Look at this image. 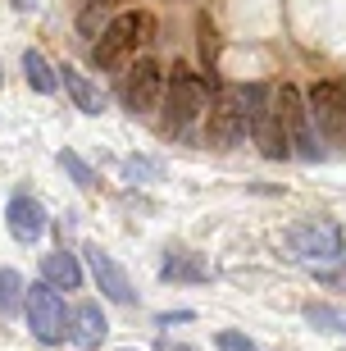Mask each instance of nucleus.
I'll list each match as a JSON object with an SVG mask.
<instances>
[{"label":"nucleus","mask_w":346,"mask_h":351,"mask_svg":"<svg viewBox=\"0 0 346 351\" xmlns=\"http://www.w3.org/2000/svg\"><path fill=\"white\" fill-rule=\"evenodd\" d=\"M41 0H14V10H37Z\"/></svg>","instance_id":"obj_23"},{"label":"nucleus","mask_w":346,"mask_h":351,"mask_svg":"<svg viewBox=\"0 0 346 351\" xmlns=\"http://www.w3.org/2000/svg\"><path fill=\"white\" fill-rule=\"evenodd\" d=\"M214 347H219V351H256V342L246 338V333H232V328H223V333H214Z\"/></svg>","instance_id":"obj_21"},{"label":"nucleus","mask_w":346,"mask_h":351,"mask_svg":"<svg viewBox=\"0 0 346 351\" xmlns=\"http://www.w3.org/2000/svg\"><path fill=\"white\" fill-rule=\"evenodd\" d=\"M173 283V278H187V283H201V278H210V269L201 261H192V256H169L164 261V269H160Z\"/></svg>","instance_id":"obj_18"},{"label":"nucleus","mask_w":346,"mask_h":351,"mask_svg":"<svg viewBox=\"0 0 346 351\" xmlns=\"http://www.w3.org/2000/svg\"><path fill=\"white\" fill-rule=\"evenodd\" d=\"M119 96H123V105H128L132 114H151L155 105H160V96H164V69L155 64V60H137L123 73V82H119Z\"/></svg>","instance_id":"obj_9"},{"label":"nucleus","mask_w":346,"mask_h":351,"mask_svg":"<svg viewBox=\"0 0 346 351\" xmlns=\"http://www.w3.org/2000/svg\"><path fill=\"white\" fill-rule=\"evenodd\" d=\"M164 351H196V347H187V342H164Z\"/></svg>","instance_id":"obj_24"},{"label":"nucleus","mask_w":346,"mask_h":351,"mask_svg":"<svg viewBox=\"0 0 346 351\" xmlns=\"http://www.w3.org/2000/svg\"><path fill=\"white\" fill-rule=\"evenodd\" d=\"M82 256H87V265H91V278H96V287H101L110 301H119V306H132V301H137V292H132V278L123 274V265H119L110 251L87 247Z\"/></svg>","instance_id":"obj_10"},{"label":"nucleus","mask_w":346,"mask_h":351,"mask_svg":"<svg viewBox=\"0 0 346 351\" xmlns=\"http://www.w3.org/2000/svg\"><path fill=\"white\" fill-rule=\"evenodd\" d=\"M155 37V19L146 10H123V14H114L110 23H105V32H101V41L91 46V60L101 69H110V64H119L123 55H132L137 46H146V41Z\"/></svg>","instance_id":"obj_2"},{"label":"nucleus","mask_w":346,"mask_h":351,"mask_svg":"<svg viewBox=\"0 0 346 351\" xmlns=\"http://www.w3.org/2000/svg\"><path fill=\"white\" fill-rule=\"evenodd\" d=\"M41 283H51L55 292H77V287H82V265H77V256H69L64 247L51 251V256H41Z\"/></svg>","instance_id":"obj_13"},{"label":"nucleus","mask_w":346,"mask_h":351,"mask_svg":"<svg viewBox=\"0 0 346 351\" xmlns=\"http://www.w3.org/2000/svg\"><path fill=\"white\" fill-rule=\"evenodd\" d=\"M23 315H27V328L32 338L55 347V342L69 338V311H64V297L55 292L51 283H27L23 287Z\"/></svg>","instance_id":"obj_4"},{"label":"nucleus","mask_w":346,"mask_h":351,"mask_svg":"<svg viewBox=\"0 0 346 351\" xmlns=\"http://www.w3.org/2000/svg\"><path fill=\"white\" fill-rule=\"evenodd\" d=\"M287 251H292L296 261H342L346 251V237L337 223H323V219H306V223H292L287 233H282Z\"/></svg>","instance_id":"obj_6"},{"label":"nucleus","mask_w":346,"mask_h":351,"mask_svg":"<svg viewBox=\"0 0 346 351\" xmlns=\"http://www.w3.org/2000/svg\"><path fill=\"white\" fill-rule=\"evenodd\" d=\"M69 333H73V342L82 351H96L105 342V333H110V324H105V311L96 306V301H82L73 315H69Z\"/></svg>","instance_id":"obj_12"},{"label":"nucleus","mask_w":346,"mask_h":351,"mask_svg":"<svg viewBox=\"0 0 346 351\" xmlns=\"http://www.w3.org/2000/svg\"><path fill=\"white\" fill-rule=\"evenodd\" d=\"M273 110H278V123H282V132H287V146H296V151H301L306 160H319V146H314V128H310L306 96H301L292 82L278 91Z\"/></svg>","instance_id":"obj_7"},{"label":"nucleus","mask_w":346,"mask_h":351,"mask_svg":"<svg viewBox=\"0 0 346 351\" xmlns=\"http://www.w3.org/2000/svg\"><path fill=\"white\" fill-rule=\"evenodd\" d=\"M119 351H132V347H119Z\"/></svg>","instance_id":"obj_25"},{"label":"nucleus","mask_w":346,"mask_h":351,"mask_svg":"<svg viewBox=\"0 0 346 351\" xmlns=\"http://www.w3.org/2000/svg\"><path fill=\"white\" fill-rule=\"evenodd\" d=\"M306 324L319 328V333H337V338H346V311H342V306H328V301H310V306H306Z\"/></svg>","instance_id":"obj_15"},{"label":"nucleus","mask_w":346,"mask_h":351,"mask_svg":"<svg viewBox=\"0 0 346 351\" xmlns=\"http://www.w3.org/2000/svg\"><path fill=\"white\" fill-rule=\"evenodd\" d=\"M242 105H246V132L256 137V146L269 160H287L292 146H287V132L278 123V110H273V91L264 82H251L242 87Z\"/></svg>","instance_id":"obj_3"},{"label":"nucleus","mask_w":346,"mask_h":351,"mask_svg":"<svg viewBox=\"0 0 346 351\" xmlns=\"http://www.w3.org/2000/svg\"><path fill=\"white\" fill-rule=\"evenodd\" d=\"M310 123H319V132H328L337 146H346V91L337 82H314L306 91Z\"/></svg>","instance_id":"obj_8"},{"label":"nucleus","mask_w":346,"mask_h":351,"mask_svg":"<svg viewBox=\"0 0 346 351\" xmlns=\"http://www.w3.org/2000/svg\"><path fill=\"white\" fill-rule=\"evenodd\" d=\"M60 169H64L69 178H73L77 187H82V192H91V187H96V173H91V165H87L82 156H77V151H69V146L60 151Z\"/></svg>","instance_id":"obj_19"},{"label":"nucleus","mask_w":346,"mask_h":351,"mask_svg":"<svg viewBox=\"0 0 346 351\" xmlns=\"http://www.w3.org/2000/svg\"><path fill=\"white\" fill-rule=\"evenodd\" d=\"M246 137V105L242 87H219L206 105V146L214 151H232Z\"/></svg>","instance_id":"obj_5"},{"label":"nucleus","mask_w":346,"mask_h":351,"mask_svg":"<svg viewBox=\"0 0 346 351\" xmlns=\"http://www.w3.org/2000/svg\"><path fill=\"white\" fill-rule=\"evenodd\" d=\"M5 223H10V237L14 242H23V247H32V242H41V233H46V206H41L37 196H10V206H5Z\"/></svg>","instance_id":"obj_11"},{"label":"nucleus","mask_w":346,"mask_h":351,"mask_svg":"<svg viewBox=\"0 0 346 351\" xmlns=\"http://www.w3.org/2000/svg\"><path fill=\"white\" fill-rule=\"evenodd\" d=\"M23 278L18 269H0V315H18L23 311Z\"/></svg>","instance_id":"obj_17"},{"label":"nucleus","mask_w":346,"mask_h":351,"mask_svg":"<svg viewBox=\"0 0 346 351\" xmlns=\"http://www.w3.org/2000/svg\"><path fill=\"white\" fill-rule=\"evenodd\" d=\"M123 178H128V182L160 178V165H155V160H146V156H132V160H123Z\"/></svg>","instance_id":"obj_20"},{"label":"nucleus","mask_w":346,"mask_h":351,"mask_svg":"<svg viewBox=\"0 0 346 351\" xmlns=\"http://www.w3.org/2000/svg\"><path fill=\"white\" fill-rule=\"evenodd\" d=\"M60 73V82H64L69 101H73V110H82V114H105V91L96 87V82L87 78V73H77V69H55Z\"/></svg>","instance_id":"obj_14"},{"label":"nucleus","mask_w":346,"mask_h":351,"mask_svg":"<svg viewBox=\"0 0 346 351\" xmlns=\"http://www.w3.org/2000/svg\"><path fill=\"white\" fill-rule=\"evenodd\" d=\"M206 105H210L206 78H201L196 69H187V64H173V73L164 78V132L182 137L196 119L206 114Z\"/></svg>","instance_id":"obj_1"},{"label":"nucleus","mask_w":346,"mask_h":351,"mask_svg":"<svg viewBox=\"0 0 346 351\" xmlns=\"http://www.w3.org/2000/svg\"><path fill=\"white\" fill-rule=\"evenodd\" d=\"M314 278L328 283V287H346V265H342V269H319V265H314Z\"/></svg>","instance_id":"obj_22"},{"label":"nucleus","mask_w":346,"mask_h":351,"mask_svg":"<svg viewBox=\"0 0 346 351\" xmlns=\"http://www.w3.org/2000/svg\"><path fill=\"white\" fill-rule=\"evenodd\" d=\"M23 78L32 82V91H41V96H51V91L60 87V73L46 64L41 51H23Z\"/></svg>","instance_id":"obj_16"}]
</instances>
